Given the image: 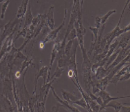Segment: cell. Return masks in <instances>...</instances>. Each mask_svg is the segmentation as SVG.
I'll return each instance as SVG.
<instances>
[{
	"label": "cell",
	"instance_id": "1",
	"mask_svg": "<svg viewBox=\"0 0 130 112\" xmlns=\"http://www.w3.org/2000/svg\"><path fill=\"white\" fill-rule=\"evenodd\" d=\"M56 78L51 79L45 84H43L39 89V94L38 95V99L34 107V111L43 112L45 111V102H46L47 95L51 88L52 84L56 80Z\"/></svg>",
	"mask_w": 130,
	"mask_h": 112
},
{
	"label": "cell",
	"instance_id": "2",
	"mask_svg": "<svg viewBox=\"0 0 130 112\" xmlns=\"http://www.w3.org/2000/svg\"><path fill=\"white\" fill-rule=\"evenodd\" d=\"M129 4V0H127L125 4V6H124L123 9V10H122L119 20L118 22L117 25V26L115 27V28L110 33L107 34V35H106L104 37L106 39V44H107V45H110V43H112V41L115 39L116 37H119V36L121 35L122 34H123V33H128V32L129 31V25H128L126 27H125L124 29H121V28H120V24L121 23L122 18H123V14L124 13H125V11L126 8H127Z\"/></svg>",
	"mask_w": 130,
	"mask_h": 112
},
{
	"label": "cell",
	"instance_id": "3",
	"mask_svg": "<svg viewBox=\"0 0 130 112\" xmlns=\"http://www.w3.org/2000/svg\"><path fill=\"white\" fill-rule=\"evenodd\" d=\"M22 19L23 18H16L14 21L10 20L6 25H4V31L0 36V48L2 47V44L4 43V41H5V39L12 34L16 26L19 25L20 23H21Z\"/></svg>",
	"mask_w": 130,
	"mask_h": 112
},
{
	"label": "cell",
	"instance_id": "4",
	"mask_svg": "<svg viewBox=\"0 0 130 112\" xmlns=\"http://www.w3.org/2000/svg\"><path fill=\"white\" fill-rule=\"evenodd\" d=\"M65 12H64V18L63 19L62 23L60 26H59L57 29H53L52 30L50 33H49L47 36L45 37L44 40L43 41V42H41L40 44V47L41 48H43L44 47V45L47 43H50V42H52V41L56 40V39L57 38V36L58 35L59 32L60 31V30L62 29L63 27H64L65 25V22H66V19H67V8H65Z\"/></svg>",
	"mask_w": 130,
	"mask_h": 112
},
{
	"label": "cell",
	"instance_id": "5",
	"mask_svg": "<svg viewBox=\"0 0 130 112\" xmlns=\"http://www.w3.org/2000/svg\"><path fill=\"white\" fill-rule=\"evenodd\" d=\"M95 95L100 97L102 100V106L100 107V108L99 111H104V110H105V109H104V106H105L107 103H108L110 101H112V100H115V99L117 100V99H124V98L129 97V95L112 97H111V96L110 95L109 93H108V92L106 91V90H103V89L100 90L98 93L95 94Z\"/></svg>",
	"mask_w": 130,
	"mask_h": 112
},
{
	"label": "cell",
	"instance_id": "6",
	"mask_svg": "<svg viewBox=\"0 0 130 112\" xmlns=\"http://www.w3.org/2000/svg\"><path fill=\"white\" fill-rule=\"evenodd\" d=\"M51 90H52V91L53 93V95L54 96V98L56 101L57 102V105L56 106L58 109L60 107H63V108H65V109H67L68 111H73V112H79V111L77 108H76L75 107H73V106L71 105L70 103H69V102H67V101H65L64 99L62 100V99L59 97L58 95H57L56 91H55V90L54 89V88L53 86H51Z\"/></svg>",
	"mask_w": 130,
	"mask_h": 112
},
{
	"label": "cell",
	"instance_id": "7",
	"mask_svg": "<svg viewBox=\"0 0 130 112\" xmlns=\"http://www.w3.org/2000/svg\"><path fill=\"white\" fill-rule=\"evenodd\" d=\"M50 72L49 70V67L47 65H43L41 67L38 73L37 74L35 77V89L34 91H37V80L39 78H43V84H45L47 82H48L50 80Z\"/></svg>",
	"mask_w": 130,
	"mask_h": 112
},
{
	"label": "cell",
	"instance_id": "8",
	"mask_svg": "<svg viewBox=\"0 0 130 112\" xmlns=\"http://www.w3.org/2000/svg\"><path fill=\"white\" fill-rule=\"evenodd\" d=\"M15 107L12 105V101L3 93H0V111H14Z\"/></svg>",
	"mask_w": 130,
	"mask_h": 112
},
{
	"label": "cell",
	"instance_id": "9",
	"mask_svg": "<svg viewBox=\"0 0 130 112\" xmlns=\"http://www.w3.org/2000/svg\"><path fill=\"white\" fill-rule=\"evenodd\" d=\"M130 53V45L129 44L124 49H121V50L120 51V52L119 53V54L117 55V57L115 58V59L114 60L113 62L110 64V65L108 66V67L106 68L108 70H110L113 67H115V65H117L118 63H119L121 61L123 60V59H125L128 55H129Z\"/></svg>",
	"mask_w": 130,
	"mask_h": 112
},
{
	"label": "cell",
	"instance_id": "10",
	"mask_svg": "<svg viewBox=\"0 0 130 112\" xmlns=\"http://www.w3.org/2000/svg\"><path fill=\"white\" fill-rule=\"evenodd\" d=\"M54 6H51L47 14H45V27H47L50 30L54 29L55 23L54 19Z\"/></svg>",
	"mask_w": 130,
	"mask_h": 112
},
{
	"label": "cell",
	"instance_id": "11",
	"mask_svg": "<svg viewBox=\"0 0 130 112\" xmlns=\"http://www.w3.org/2000/svg\"><path fill=\"white\" fill-rule=\"evenodd\" d=\"M9 72H10V68L7 63L6 55H5L0 61V81H3V80L7 76H8Z\"/></svg>",
	"mask_w": 130,
	"mask_h": 112
},
{
	"label": "cell",
	"instance_id": "12",
	"mask_svg": "<svg viewBox=\"0 0 130 112\" xmlns=\"http://www.w3.org/2000/svg\"><path fill=\"white\" fill-rule=\"evenodd\" d=\"M129 63H128L126 64V65H125L123 67H122L121 69L119 70V71L117 72V73L115 74L113 77L112 78V79L110 80V83L114 84L115 85H117V82H119V79L120 78V77H121L122 76L125 74L126 73H127L129 72Z\"/></svg>",
	"mask_w": 130,
	"mask_h": 112
},
{
	"label": "cell",
	"instance_id": "13",
	"mask_svg": "<svg viewBox=\"0 0 130 112\" xmlns=\"http://www.w3.org/2000/svg\"><path fill=\"white\" fill-rule=\"evenodd\" d=\"M62 39H60L58 41H56L54 45L53 46L52 51V53H51V58H50V68H49V70L50 72V70L52 69V65L54 60L56 59V57H57L58 53L59 50H60V43Z\"/></svg>",
	"mask_w": 130,
	"mask_h": 112
},
{
	"label": "cell",
	"instance_id": "14",
	"mask_svg": "<svg viewBox=\"0 0 130 112\" xmlns=\"http://www.w3.org/2000/svg\"><path fill=\"white\" fill-rule=\"evenodd\" d=\"M27 58H28V57L25 56L22 53V51H20L18 49V51H17V53H16V55H15V57L13 59L12 64H13V65H16L17 67H21L22 62Z\"/></svg>",
	"mask_w": 130,
	"mask_h": 112
},
{
	"label": "cell",
	"instance_id": "15",
	"mask_svg": "<svg viewBox=\"0 0 130 112\" xmlns=\"http://www.w3.org/2000/svg\"><path fill=\"white\" fill-rule=\"evenodd\" d=\"M29 0H22V3L18 10V12L16 14L17 18H23L25 16V14L27 10V7L28 6Z\"/></svg>",
	"mask_w": 130,
	"mask_h": 112
},
{
	"label": "cell",
	"instance_id": "16",
	"mask_svg": "<svg viewBox=\"0 0 130 112\" xmlns=\"http://www.w3.org/2000/svg\"><path fill=\"white\" fill-rule=\"evenodd\" d=\"M62 92V95L63 99L67 101V102H69V103H71L72 102L75 101L76 100L79 99V97L76 96L75 93L74 92H69L65 91L64 89L61 90Z\"/></svg>",
	"mask_w": 130,
	"mask_h": 112
},
{
	"label": "cell",
	"instance_id": "17",
	"mask_svg": "<svg viewBox=\"0 0 130 112\" xmlns=\"http://www.w3.org/2000/svg\"><path fill=\"white\" fill-rule=\"evenodd\" d=\"M125 107V104L121 103L120 102L117 101V99L112 100L111 101H110L108 103H107L104 106V109L107 107H112L113 108L116 112H119L121 111L122 109H123Z\"/></svg>",
	"mask_w": 130,
	"mask_h": 112
},
{
	"label": "cell",
	"instance_id": "18",
	"mask_svg": "<svg viewBox=\"0 0 130 112\" xmlns=\"http://www.w3.org/2000/svg\"><path fill=\"white\" fill-rule=\"evenodd\" d=\"M110 70H108L107 69H105L104 66H100L97 68L95 74H94V76H95V79L98 80L102 79L104 77H105L106 76H107L110 73Z\"/></svg>",
	"mask_w": 130,
	"mask_h": 112
},
{
	"label": "cell",
	"instance_id": "19",
	"mask_svg": "<svg viewBox=\"0 0 130 112\" xmlns=\"http://www.w3.org/2000/svg\"><path fill=\"white\" fill-rule=\"evenodd\" d=\"M32 20H33V16H32V12H31L30 6L28 5V8H27L26 12L25 14V21H24V28H28L31 25Z\"/></svg>",
	"mask_w": 130,
	"mask_h": 112
},
{
	"label": "cell",
	"instance_id": "20",
	"mask_svg": "<svg viewBox=\"0 0 130 112\" xmlns=\"http://www.w3.org/2000/svg\"><path fill=\"white\" fill-rule=\"evenodd\" d=\"M71 104H75V105H77L83 107V109H86L88 111H91V109L89 107V105L87 103V102L85 101V100L83 97L81 98V99H79L76 100L75 101L72 102Z\"/></svg>",
	"mask_w": 130,
	"mask_h": 112
},
{
	"label": "cell",
	"instance_id": "21",
	"mask_svg": "<svg viewBox=\"0 0 130 112\" xmlns=\"http://www.w3.org/2000/svg\"><path fill=\"white\" fill-rule=\"evenodd\" d=\"M129 37H123L121 39V41H119L117 47H116V49H124L129 44Z\"/></svg>",
	"mask_w": 130,
	"mask_h": 112
},
{
	"label": "cell",
	"instance_id": "22",
	"mask_svg": "<svg viewBox=\"0 0 130 112\" xmlns=\"http://www.w3.org/2000/svg\"><path fill=\"white\" fill-rule=\"evenodd\" d=\"M32 60L33 59L31 58V59H28V57L27 59H26L22 63V65H21V67H20V71L21 73H23V72L26 69H28V67L31 65H33L35 66L34 63H32Z\"/></svg>",
	"mask_w": 130,
	"mask_h": 112
},
{
	"label": "cell",
	"instance_id": "23",
	"mask_svg": "<svg viewBox=\"0 0 130 112\" xmlns=\"http://www.w3.org/2000/svg\"><path fill=\"white\" fill-rule=\"evenodd\" d=\"M10 4V0H6V2L3 3V4L1 6V13H0V19L4 20L6 15V12L8 8V5Z\"/></svg>",
	"mask_w": 130,
	"mask_h": 112
},
{
	"label": "cell",
	"instance_id": "24",
	"mask_svg": "<svg viewBox=\"0 0 130 112\" xmlns=\"http://www.w3.org/2000/svg\"><path fill=\"white\" fill-rule=\"evenodd\" d=\"M75 40V39H74ZM74 40H70V41H68V43L66 44V46H65V50H64V54L65 56L69 59V56H70V54H71V49H72V47H73V41Z\"/></svg>",
	"mask_w": 130,
	"mask_h": 112
},
{
	"label": "cell",
	"instance_id": "25",
	"mask_svg": "<svg viewBox=\"0 0 130 112\" xmlns=\"http://www.w3.org/2000/svg\"><path fill=\"white\" fill-rule=\"evenodd\" d=\"M117 10H110L108 12L106 13L104 16H103L102 17H100V21H101V25H106V21L108 18H109V17L110 16L113 14H115Z\"/></svg>",
	"mask_w": 130,
	"mask_h": 112
},
{
	"label": "cell",
	"instance_id": "26",
	"mask_svg": "<svg viewBox=\"0 0 130 112\" xmlns=\"http://www.w3.org/2000/svg\"><path fill=\"white\" fill-rule=\"evenodd\" d=\"M64 69V68H60L57 67L56 70H55L53 76H52V78H51V79H52V78H56V79H57L58 78L60 77L61 75L62 74Z\"/></svg>",
	"mask_w": 130,
	"mask_h": 112
},
{
	"label": "cell",
	"instance_id": "27",
	"mask_svg": "<svg viewBox=\"0 0 130 112\" xmlns=\"http://www.w3.org/2000/svg\"><path fill=\"white\" fill-rule=\"evenodd\" d=\"M75 39H77V34H76V30L74 27L69 33V35L67 37V39H68V41H70V40H74Z\"/></svg>",
	"mask_w": 130,
	"mask_h": 112
},
{
	"label": "cell",
	"instance_id": "28",
	"mask_svg": "<svg viewBox=\"0 0 130 112\" xmlns=\"http://www.w3.org/2000/svg\"><path fill=\"white\" fill-rule=\"evenodd\" d=\"M95 28L100 29L102 27L101 21H100V17L96 16L95 18Z\"/></svg>",
	"mask_w": 130,
	"mask_h": 112
},
{
	"label": "cell",
	"instance_id": "29",
	"mask_svg": "<svg viewBox=\"0 0 130 112\" xmlns=\"http://www.w3.org/2000/svg\"><path fill=\"white\" fill-rule=\"evenodd\" d=\"M130 78V73L129 72H127V73H126L125 74H124L121 76V77H120V78L119 79V81H123V80H128Z\"/></svg>",
	"mask_w": 130,
	"mask_h": 112
},
{
	"label": "cell",
	"instance_id": "30",
	"mask_svg": "<svg viewBox=\"0 0 130 112\" xmlns=\"http://www.w3.org/2000/svg\"><path fill=\"white\" fill-rule=\"evenodd\" d=\"M84 1L85 0H81V8H83V5L84 4Z\"/></svg>",
	"mask_w": 130,
	"mask_h": 112
},
{
	"label": "cell",
	"instance_id": "31",
	"mask_svg": "<svg viewBox=\"0 0 130 112\" xmlns=\"http://www.w3.org/2000/svg\"><path fill=\"white\" fill-rule=\"evenodd\" d=\"M2 28H3V26H2V25H0V36H1V30H2Z\"/></svg>",
	"mask_w": 130,
	"mask_h": 112
}]
</instances>
